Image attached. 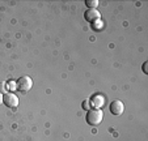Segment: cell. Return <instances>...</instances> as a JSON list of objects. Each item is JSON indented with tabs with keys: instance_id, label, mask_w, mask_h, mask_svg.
Here are the masks:
<instances>
[{
	"instance_id": "1",
	"label": "cell",
	"mask_w": 148,
	"mask_h": 141,
	"mask_svg": "<svg viewBox=\"0 0 148 141\" xmlns=\"http://www.w3.org/2000/svg\"><path fill=\"white\" fill-rule=\"evenodd\" d=\"M103 119V112L100 108H90L85 115V120L89 125H98Z\"/></svg>"
},
{
	"instance_id": "2",
	"label": "cell",
	"mask_w": 148,
	"mask_h": 141,
	"mask_svg": "<svg viewBox=\"0 0 148 141\" xmlns=\"http://www.w3.org/2000/svg\"><path fill=\"white\" fill-rule=\"evenodd\" d=\"M33 86V80H32L29 76H23V77H20L18 80L16 81V88L17 90L20 91H29Z\"/></svg>"
},
{
	"instance_id": "3",
	"label": "cell",
	"mask_w": 148,
	"mask_h": 141,
	"mask_svg": "<svg viewBox=\"0 0 148 141\" xmlns=\"http://www.w3.org/2000/svg\"><path fill=\"white\" fill-rule=\"evenodd\" d=\"M3 103L7 106V107L14 110V108L18 107V98H17L16 94L9 93L8 91V93L3 94Z\"/></svg>"
},
{
	"instance_id": "4",
	"label": "cell",
	"mask_w": 148,
	"mask_h": 141,
	"mask_svg": "<svg viewBox=\"0 0 148 141\" xmlns=\"http://www.w3.org/2000/svg\"><path fill=\"white\" fill-rule=\"evenodd\" d=\"M110 112L113 114V115H121V114L123 112V110H125V106H123V103H122V101H119V99H115V101H113L112 103H110Z\"/></svg>"
},
{
	"instance_id": "5",
	"label": "cell",
	"mask_w": 148,
	"mask_h": 141,
	"mask_svg": "<svg viewBox=\"0 0 148 141\" xmlns=\"http://www.w3.org/2000/svg\"><path fill=\"white\" fill-rule=\"evenodd\" d=\"M100 17H101V14L97 9H88V11H85V13H84V18L87 20L88 22L98 21Z\"/></svg>"
},
{
	"instance_id": "6",
	"label": "cell",
	"mask_w": 148,
	"mask_h": 141,
	"mask_svg": "<svg viewBox=\"0 0 148 141\" xmlns=\"http://www.w3.org/2000/svg\"><path fill=\"white\" fill-rule=\"evenodd\" d=\"M89 102H90V106H95L96 108H100L101 106L105 103V98H103L102 95H100V94H95L89 99Z\"/></svg>"
},
{
	"instance_id": "7",
	"label": "cell",
	"mask_w": 148,
	"mask_h": 141,
	"mask_svg": "<svg viewBox=\"0 0 148 141\" xmlns=\"http://www.w3.org/2000/svg\"><path fill=\"white\" fill-rule=\"evenodd\" d=\"M85 5L89 9H96L98 7V0H85Z\"/></svg>"
},
{
	"instance_id": "8",
	"label": "cell",
	"mask_w": 148,
	"mask_h": 141,
	"mask_svg": "<svg viewBox=\"0 0 148 141\" xmlns=\"http://www.w3.org/2000/svg\"><path fill=\"white\" fill-rule=\"evenodd\" d=\"M102 26H103V24H102V21H95V22H92V29L93 30H97V31H100V30H102Z\"/></svg>"
},
{
	"instance_id": "9",
	"label": "cell",
	"mask_w": 148,
	"mask_h": 141,
	"mask_svg": "<svg viewBox=\"0 0 148 141\" xmlns=\"http://www.w3.org/2000/svg\"><path fill=\"white\" fill-rule=\"evenodd\" d=\"M8 84L7 82H0V94H5V93H8Z\"/></svg>"
},
{
	"instance_id": "10",
	"label": "cell",
	"mask_w": 148,
	"mask_h": 141,
	"mask_svg": "<svg viewBox=\"0 0 148 141\" xmlns=\"http://www.w3.org/2000/svg\"><path fill=\"white\" fill-rule=\"evenodd\" d=\"M83 107H84V110H90V108H92V106H90L89 101H85V102H83Z\"/></svg>"
},
{
	"instance_id": "11",
	"label": "cell",
	"mask_w": 148,
	"mask_h": 141,
	"mask_svg": "<svg viewBox=\"0 0 148 141\" xmlns=\"http://www.w3.org/2000/svg\"><path fill=\"white\" fill-rule=\"evenodd\" d=\"M147 65H148V61H144V64H143V72L147 75L148 73V69H147Z\"/></svg>"
},
{
	"instance_id": "12",
	"label": "cell",
	"mask_w": 148,
	"mask_h": 141,
	"mask_svg": "<svg viewBox=\"0 0 148 141\" xmlns=\"http://www.w3.org/2000/svg\"><path fill=\"white\" fill-rule=\"evenodd\" d=\"M1 102H3V97H1V94H0V105H1Z\"/></svg>"
}]
</instances>
